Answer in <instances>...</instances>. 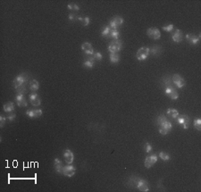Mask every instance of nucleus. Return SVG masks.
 <instances>
[{
    "mask_svg": "<svg viewBox=\"0 0 201 192\" xmlns=\"http://www.w3.org/2000/svg\"><path fill=\"white\" fill-rule=\"evenodd\" d=\"M157 123L158 125V131L161 135H167L173 128V124L164 114L158 115L157 118Z\"/></svg>",
    "mask_w": 201,
    "mask_h": 192,
    "instance_id": "obj_1",
    "label": "nucleus"
},
{
    "mask_svg": "<svg viewBox=\"0 0 201 192\" xmlns=\"http://www.w3.org/2000/svg\"><path fill=\"white\" fill-rule=\"evenodd\" d=\"M28 80H29V76L26 73H21L14 78V80L13 81V86L16 89L19 87H21L22 85H25Z\"/></svg>",
    "mask_w": 201,
    "mask_h": 192,
    "instance_id": "obj_2",
    "label": "nucleus"
},
{
    "mask_svg": "<svg viewBox=\"0 0 201 192\" xmlns=\"http://www.w3.org/2000/svg\"><path fill=\"white\" fill-rule=\"evenodd\" d=\"M176 123L178 124H180L184 130H187L190 126V123H191V119L187 114H179L177 116V118L175 119Z\"/></svg>",
    "mask_w": 201,
    "mask_h": 192,
    "instance_id": "obj_3",
    "label": "nucleus"
},
{
    "mask_svg": "<svg viewBox=\"0 0 201 192\" xmlns=\"http://www.w3.org/2000/svg\"><path fill=\"white\" fill-rule=\"evenodd\" d=\"M123 47V43L119 39H113L108 45V51L110 53H118Z\"/></svg>",
    "mask_w": 201,
    "mask_h": 192,
    "instance_id": "obj_4",
    "label": "nucleus"
},
{
    "mask_svg": "<svg viewBox=\"0 0 201 192\" xmlns=\"http://www.w3.org/2000/svg\"><path fill=\"white\" fill-rule=\"evenodd\" d=\"M150 52H149V48L147 47H140L137 53H136V58L139 61H144L148 58V56L149 55Z\"/></svg>",
    "mask_w": 201,
    "mask_h": 192,
    "instance_id": "obj_5",
    "label": "nucleus"
},
{
    "mask_svg": "<svg viewBox=\"0 0 201 192\" xmlns=\"http://www.w3.org/2000/svg\"><path fill=\"white\" fill-rule=\"evenodd\" d=\"M165 93H166V95L170 99H172V100H176V99H178V97H179L178 92L176 91V89H175L172 85L165 87Z\"/></svg>",
    "mask_w": 201,
    "mask_h": 192,
    "instance_id": "obj_6",
    "label": "nucleus"
},
{
    "mask_svg": "<svg viewBox=\"0 0 201 192\" xmlns=\"http://www.w3.org/2000/svg\"><path fill=\"white\" fill-rule=\"evenodd\" d=\"M136 188L141 192H148L149 191V183L146 180L138 178L137 179V184H136Z\"/></svg>",
    "mask_w": 201,
    "mask_h": 192,
    "instance_id": "obj_7",
    "label": "nucleus"
},
{
    "mask_svg": "<svg viewBox=\"0 0 201 192\" xmlns=\"http://www.w3.org/2000/svg\"><path fill=\"white\" fill-rule=\"evenodd\" d=\"M123 22H124L123 18L121 17V16L116 15V16H115V17L109 21V27H110L111 29H117V28H118L119 26H121Z\"/></svg>",
    "mask_w": 201,
    "mask_h": 192,
    "instance_id": "obj_8",
    "label": "nucleus"
},
{
    "mask_svg": "<svg viewBox=\"0 0 201 192\" xmlns=\"http://www.w3.org/2000/svg\"><path fill=\"white\" fill-rule=\"evenodd\" d=\"M172 81L173 83L179 89H182L185 86V80L179 74H174L173 78H172Z\"/></svg>",
    "mask_w": 201,
    "mask_h": 192,
    "instance_id": "obj_9",
    "label": "nucleus"
},
{
    "mask_svg": "<svg viewBox=\"0 0 201 192\" xmlns=\"http://www.w3.org/2000/svg\"><path fill=\"white\" fill-rule=\"evenodd\" d=\"M147 35L152 39H159L161 38V32L157 28H149L147 30Z\"/></svg>",
    "mask_w": 201,
    "mask_h": 192,
    "instance_id": "obj_10",
    "label": "nucleus"
},
{
    "mask_svg": "<svg viewBox=\"0 0 201 192\" xmlns=\"http://www.w3.org/2000/svg\"><path fill=\"white\" fill-rule=\"evenodd\" d=\"M157 162V155H151L146 157L144 161V165L146 168H151Z\"/></svg>",
    "mask_w": 201,
    "mask_h": 192,
    "instance_id": "obj_11",
    "label": "nucleus"
},
{
    "mask_svg": "<svg viewBox=\"0 0 201 192\" xmlns=\"http://www.w3.org/2000/svg\"><path fill=\"white\" fill-rule=\"evenodd\" d=\"M75 173H76V168L73 165H68L64 167L63 174L66 177H72L75 174Z\"/></svg>",
    "mask_w": 201,
    "mask_h": 192,
    "instance_id": "obj_12",
    "label": "nucleus"
},
{
    "mask_svg": "<svg viewBox=\"0 0 201 192\" xmlns=\"http://www.w3.org/2000/svg\"><path fill=\"white\" fill-rule=\"evenodd\" d=\"M64 158L68 165H72L74 160V155L70 149H65L64 151Z\"/></svg>",
    "mask_w": 201,
    "mask_h": 192,
    "instance_id": "obj_13",
    "label": "nucleus"
},
{
    "mask_svg": "<svg viewBox=\"0 0 201 192\" xmlns=\"http://www.w3.org/2000/svg\"><path fill=\"white\" fill-rule=\"evenodd\" d=\"M81 49L82 51L87 55H91L94 54V49H93V47L90 43L89 42H85L81 45Z\"/></svg>",
    "mask_w": 201,
    "mask_h": 192,
    "instance_id": "obj_14",
    "label": "nucleus"
},
{
    "mask_svg": "<svg viewBox=\"0 0 201 192\" xmlns=\"http://www.w3.org/2000/svg\"><path fill=\"white\" fill-rule=\"evenodd\" d=\"M172 38L176 43L182 42L183 40V31L181 30H179V29L175 30V31L172 35Z\"/></svg>",
    "mask_w": 201,
    "mask_h": 192,
    "instance_id": "obj_15",
    "label": "nucleus"
},
{
    "mask_svg": "<svg viewBox=\"0 0 201 192\" xmlns=\"http://www.w3.org/2000/svg\"><path fill=\"white\" fill-rule=\"evenodd\" d=\"M30 102L33 106H38L41 104V100L40 97H38V94L36 93H31L30 94Z\"/></svg>",
    "mask_w": 201,
    "mask_h": 192,
    "instance_id": "obj_16",
    "label": "nucleus"
},
{
    "mask_svg": "<svg viewBox=\"0 0 201 192\" xmlns=\"http://www.w3.org/2000/svg\"><path fill=\"white\" fill-rule=\"evenodd\" d=\"M26 115L30 118H36V117H40L42 115V110L41 109H37V110H27L26 111Z\"/></svg>",
    "mask_w": 201,
    "mask_h": 192,
    "instance_id": "obj_17",
    "label": "nucleus"
},
{
    "mask_svg": "<svg viewBox=\"0 0 201 192\" xmlns=\"http://www.w3.org/2000/svg\"><path fill=\"white\" fill-rule=\"evenodd\" d=\"M54 166H55V170L57 174H63V171H64V165H63L62 161L58 158H55V162H54Z\"/></svg>",
    "mask_w": 201,
    "mask_h": 192,
    "instance_id": "obj_18",
    "label": "nucleus"
},
{
    "mask_svg": "<svg viewBox=\"0 0 201 192\" xmlns=\"http://www.w3.org/2000/svg\"><path fill=\"white\" fill-rule=\"evenodd\" d=\"M15 101H16V104L19 107H25V106H28L27 100L25 99L23 95H17L15 97Z\"/></svg>",
    "mask_w": 201,
    "mask_h": 192,
    "instance_id": "obj_19",
    "label": "nucleus"
},
{
    "mask_svg": "<svg viewBox=\"0 0 201 192\" xmlns=\"http://www.w3.org/2000/svg\"><path fill=\"white\" fill-rule=\"evenodd\" d=\"M94 57H93V55H89L88 57H87V59H85L84 60V62H83V65L85 66V67H87V68H89V69H90V68H92L93 66H94V64H95V62H94Z\"/></svg>",
    "mask_w": 201,
    "mask_h": 192,
    "instance_id": "obj_20",
    "label": "nucleus"
},
{
    "mask_svg": "<svg viewBox=\"0 0 201 192\" xmlns=\"http://www.w3.org/2000/svg\"><path fill=\"white\" fill-rule=\"evenodd\" d=\"M162 51H163V49H162L161 46H157V45L153 46V47H151V49L149 48V52H151L152 55H154V56H158V55H160L162 54Z\"/></svg>",
    "mask_w": 201,
    "mask_h": 192,
    "instance_id": "obj_21",
    "label": "nucleus"
},
{
    "mask_svg": "<svg viewBox=\"0 0 201 192\" xmlns=\"http://www.w3.org/2000/svg\"><path fill=\"white\" fill-rule=\"evenodd\" d=\"M200 37H197L194 34H187L186 35V39L192 45H196L200 42Z\"/></svg>",
    "mask_w": 201,
    "mask_h": 192,
    "instance_id": "obj_22",
    "label": "nucleus"
},
{
    "mask_svg": "<svg viewBox=\"0 0 201 192\" xmlns=\"http://www.w3.org/2000/svg\"><path fill=\"white\" fill-rule=\"evenodd\" d=\"M166 114L169 118L175 120L177 118V116L179 115V112L175 108H168L166 111Z\"/></svg>",
    "mask_w": 201,
    "mask_h": 192,
    "instance_id": "obj_23",
    "label": "nucleus"
},
{
    "mask_svg": "<svg viewBox=\"0 0 201 192\" xmlns=\"http://www.w3.org/2000/svg\"><path fill=\"white\" fill-rule=\"evenodd\" d=\"M14 109V105L13 102H7L4 105V111L6 113H12Z\"/></svg>",
    "mask_w": 201,
    "mask_h": 192,
    "instance_id": "obj_24",
    "label": "nucleus"
},
{
    "mask_svg": "<svg viewBox=\"0 0 201 192\" xmlns=\"http://www.w3.org/2000/svg\"><path fill=\"white\" fill-rule=\"evenodd\" d=\"M38 88H39V82L37 80H31L30 81V90L35 91V90H38Z\"/></svg>",
    "mask_w": 201,
    "mask_h": 192,
    "instance_id": "obj_25",
    "label": "nucleus"
},
{
    "mask_svg": "<svg viewBox=\"0 0 201 192\" xmlns=\"http://www.w3.org/2000/svg\"><path fill=\"white\" fill-rule=\"evenodd\" d=\"M109 58H110L111 63H113V64H117L120 61V55L116 53H110Z\"/></svg>",
    "mask_w": 201,
    "mask_h": 192,
    "instance_id": "obj_26",
    "label": "nucleus"
},
{
    "mask_svg": "<svg viewBox=\"0 0 201 192\" xmlns=\"http://www.w3.org/2000/svg\"><path fill=\"white\" fill-rule=\"evenodd\" d=\"M119 30L118 29H111L110 30V33H109V38H112L114 39H118L119 38Z\"/></svg>",
    "mask_w": 201,
    "mask_h": 192,
    "instance_id": "obj_27",
    "label": "nucleus"
},
{
    "mask_svg": "<svg viewBox=\"0 0 201 192\" xmlns=\"http://www.w3.org/2000/svg\"><path fill=\"white\" fill-rule=\"evenodd\" d=\"M158 156H159V157H160L163 161H166V162L169 161V160H170V158H171L170 155H169L168 153L164 152V151H161V152L158 154Z\"/></svg>",
    "mask_w": 201,
    "mask_h": 192,
    "instance_id": "obj_28",
    "label": "nucleus"
},
{
    "mask_svg": "<svg viewBox=\"0 0 201 192\" xmlns=\"http://www.w3.org/2000/svg\"><path fill=\"white\" fill-rule=\"evenodd\" d=\"M110 30H111V28H110L109 26H106V27H104V28H103V30H102V31H101V35H102V37H104V38H108L109 33H110Z\"/></svg>",
    "mask_w": 201,
    "mask_h": 192,
    "instance_id": "obj_29",
    "label": "nucleus"
},
{
    "mask_svg": "<svg viewBox=\"0 0 201 192\" xmlns=\"http://www.w3.org/2000/svg\"><path fill=\"white\" fill-rule=\"evenodd\" d=\"M16 92H17V95H24V93L26 92V84L16 89Z\"/></svg>",
    "mask_w": 201,
    "mask_h": 192,
    "instance_id": "obj_30",
    "label": "nucleus"
},
{
    "mask_svg": "<svg viewBox=\"0 0 201 192\" xmlns=\"http://www.w3.org/2000/svg\"><path fill=\"white\" fill-rule=\"evenodd\" d=\"M92 55H93L94 59H95V60H97V61H101V60H102V58H103L102 54H101L100 52H95Z\"/></svg>",
    "mask_w": 201,
    "mask_h": 192,
    "instance_id": "obj_31",
    "label": "nucleus"
},
{
    "mask_svg": "<svg viewBox=\"0 0 201 192\" xmlns=\"http://www.w3.org/2000/svg\"><path fill=\"white\" fill-rule=\"evenodd\" d=\"M194 127L198 131H201V120L200 118H198L194 121Z\"/></svg>",
    "mask_w": 201,
    "mask_h": 192,
    "instance_id": "obj_32",
    "label": "nucleus"
},
{
    "mask_svg": "<svg viewBox=\"0 0 201 192\" xmlns=\"http://www.w3.org/2000/svg\"><path fill=\"white\" fill-rule=\"evenodd\" d=\"M81 23H82V25L83 26H88L89 24V22H90V19H89V17H88V16H86V17H84V18H82L81 19Z\"/></svg>",
    "mask_w": 201,
    "mask_h": 192,
    "instance_id": "obj_33",
    "label": "nucleus"
},
{
    "mask_svg": "<svg viewBox=\"0 0 201 192\" xmlns=\"http://www.w3.org/2000/svg\"><path fill=\"white\" fill-rule=\"evenodd\" d=\"M67 7H68V9L72 10V11H78L80 9V7L76 4H68Z\"/></svg>",
    "mask_w": 201,
    "mask_h": 192,
    "instance_id": "obj_34",
    "label": "nucleus"
},
{
    "mask_svg": "<svg viewBox=\"0 0 201 192\" xmlns=\"http://www.w3.org/2000/svg\"><path fill=\"white\" fill-rule=\"evenodd\" d=\"M144 148H145V152H146V153H149V152L152 151V146H151V144L149 143V142H146V143H145Z\"/></svg>",
    "mask_w": 201,
    "mask_h": 192,
    "instance_id": "obj_35",
    "label": "nucleus"
},
{
    "mask_svg": "<svg viewBox=\"0 0 201 192\" xmlns=\"http://www.w3.org/2000/svg\"><path fill=\"white\" fill-rule=\"evenodd\" d=\"M163 30L167 31V32H171L173 30H174V24H168V25H166L163 27Z\"/></svg>",
    "mask_w": 201,
    "mask_h": 192,
    "instance_id": "obj_36",
    "label": "nucleus"
},
{
    "mask_svg": "<svg viewBox=\"0 0 201 192\" xmlns=\"http://www.w3.org/2000/svg\"><path fill=\"white\" fill-rule=\"evenodd\" d=\"M5 122H6V117H4L3 114L0 115V127L3 128L5 124Z\"/></svg>",
    "mask_w": 201,
    "mask_h": 192,
    "instance_id": "obj_37",
    "label": "nucleus"
},
{
    "mask_svg": "<svg viewBox=\"0 0 201 192\" xmlns=\"http://www.w3.org/2000/svg\"><path fill=\"white\" fill-rule=\"evenodd\" d=\"M77 17H78V15H76L75 13H71L68 16L70 21H75V20H77Z\"/></svg>",
    "mask_w": 201,
    "mask_h": 192,
    "instance_id": "obj_38",
    "label": "nucleus"
},
{
    "mask_svg": "<svg viewBox=\"0 0 201 192\" xmlns=\"http://www.w3.org/2000/svg\"><path fill=\"white\" fill-rule=\"evenodd\" d=\"M15 117H16V114H10L7 116V118H8L9 121H13V120L15 119Z\"/></svg>",
    "mask_w": 201,
    "mask_h": 192,
    "instance_id": "obj_39",
    "label": "nucleus"
}]
</instances>
